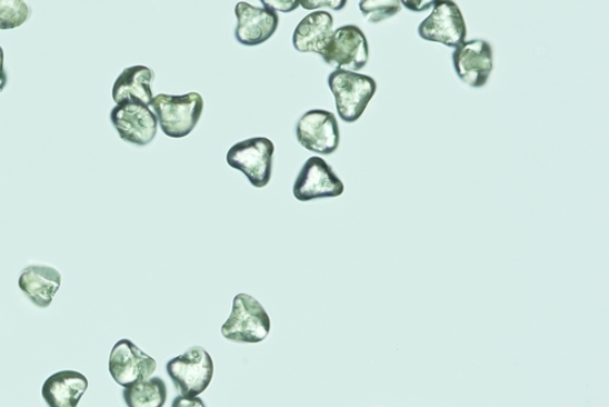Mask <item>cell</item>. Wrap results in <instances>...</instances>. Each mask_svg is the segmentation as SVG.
<instances>
[{
  "label": "cell",
  "mask_w": 609,
  "mask_h": 407,
  "mask_svg": "<svg viewBox=\"0 0 609 407\" xmlns=\"http://www.w3.org/2000/svg\"><path fill=\"white\" fill-rule=\"evenodd\" d=\"M271 327L263 305L257 298L240 292L233 299L231 315L222 325L221 335L240 345H258L269 337Z\"/></svg>",
  "instance_id": "cell-1"
},
{
  "label": "cell",
  "mask_w": 609,
  "mask_h": 407,
  "mask_svg": "<svg viewBox=\"0 0 609 407\" xmlns=\"http://www.w3.org/2000/svg\"><path fill=\"white\" fill-rule=\"evenodd\" d=\"M150 109L156 113L164 135L184 138L196 129L204 111V99L197 92L183 96L159 95L152 98Z\"/></svg>",
  "instance_id": "cell-2"
},
{
  "label": "cell",
  "mask_w": 609,
  "mask_h": 407,
  "mask_svg": "<svg viewBox=\"0 0 609 407\" xmlns=\"http://www.w3.org/2000/svg\"><path fill=\"white\" fill-rule=\"evenodd\" d=\"M328 86L335 95L338 116L349 123L357 122L363 116L377 92V83L371 76L346 70L329 75Z\"/></svg>",
  "instance_id": "cell-3"
},
{
  "label": "cell",
  "mask_w": 609,
  "mask_h": 407,
  "mask_svg": "<svg viewBox=\"0 0 609 407\" xmlns=\"http://www.w3.org/2000/svg\"><path fill=\"white\" fill-rule=\"evenodd\" d=\"M167 371L182 397L196 398L209 388L214 375V364L204 348L192 347L171 359Z\"/></svg>",
  "instance_id": "cell-4"
},
{
  "label": "cell",
  "mask_w": 609,
  "mask_h": 407,
  "mask_svg": "<svg viewBox=\"0 0 609 407\" xmlns=\"http://www.w3.org/2000/svg\"><path fill=\"white\" fill-rule=\"evenodd\" d=\"M274 145L269 138L256 137L234 145L227 152V163L243 172L250 185L263 188L271 181Z\"/></svg>",
  "instance_id": "cell-5"
},
{
  "label": "cell",
  "mask_w": 609,
  "mask_h": 407,
  "mask_svg": "<svg viewBox=\"0 0 609 407\" xmlns=\"http://www.w3.org/2000/svg\"><path fill=\"white\" fill-rule=\"evenodd\" d=\"M110 120L127 143L144 147L158 135V119L150 107L139 100H124L111 110Z\"/></svg>",
  "instance_id": "cell-6"
},
{
  "label": "cell",
  "mask_w": 609,
  "mask_h": 407,
  "mask_svg": "<svg viewBox=\"0 0 609 407\" xmlns=\"http://www.w3.org/2000/svg\"><path fill=\"white\" fill-rule=\"evenodd\" d=\"M320 57L337 70L358 72L370 59V47L360 28L347 24L333 32Z\"/></svg>",
  "instance_id": "cell-7"
},
{
  "label": "cell",
  "mask_w": 609,
  "mask_h": 407,
  "mask_svg": "<svg viewBox=\"0 0 609 407\" xmlns=\"http://www.w3.org/2000/svg\"><path fill=\"white\" fill-rule=\"evenodd\" d=\"M298 142L316 155L331 156L340 145L339 125L332 112L315 109L303 113L297 125Z\"/></svg>",
  "instance_id": "cell-8"
},
{
  "label": "cell",
  "mask_w": 609,
  "mask_h": 407,
  "mask_svg": "<svg viewBox=\"0 0 609 407\" xmlns=\"http://www.w3.org/2000/svg\"><path fill=\"white\" fill-rule=\"evenodd\" d=\"M425 41L457 48L466 42L467 24L455 2H436L433 12L418 28Z\"/></svg>",
  "instance_id": "cell-9"
},
{
  "label": "cell",
  "mask_w": 609,
  "mask_h": 407,
  "mask_svg": "<svg viewBox=\"0 0 609 407\" xmlns=\"http://www.w3.org/2000/svg\"><path fill=\"white\" fill-rule=\"evenodd\" d=\"M157 368L156 359L139 349L130 339L119 340L111 349L109 373L123 388L152 377Z\"/></svg>",
  "instance_id": "cell-10"
},
{
  "label": "cell",
  "mask_w": 609,
  "mask_h": 407,
  "mask_svg": "<svg viewBox=\"0 0 609 407\" xmlns=\"http://www.w3.org/2000/svg\"><path fill=\"white\" fill-rule=\"evenodd\" d=\"M346 187L333 169L320 157L304 162L293 187L297 200L308 202L321 198H337L345 193Z\"/></svg>",
  "instance_id": "cell-11"
},
{
  "label": "cell",
  "mask_w": 609,
  "mask_h": 407,
  "mask_svg": "<svg viewBox=\"0 0 609 407\" xmlns=\"http://www.w3.org/2000/svg\"><path fill=\"white\" fill-rule=\"evenodd\" d=\"M452 62L462 82L472 88L485 87L493 69L491 44L485 40L466 41L455 49Z\"/></svg>",
  "instance_id": "cell-12"
},
{
  "label": "cell",
  "mask_w": 609,
  "mask_h": 407,
  "mask_svg": "<svg viewBox=\"0 0 609 407\" xmlns=\"http://www.w3.org/2000/svg\"><path fill=\"white\" fill-rule=\"evenodd\" d=\"M238 20L236 38L240 44L257 47L268 42L279 24L277 12L268 8L252 7L246 2L236 6Z\"/></svg>",
  "instance_id": "cell-13"
},
{
  "label": "cell",
  "mask_w": 609,
  "mask_h": 407,
  "mask_svg": "<svg viewBox=\"0 0 609 407\" xmlns=\"http://www.w3.org/2000/svg\"><path fill=\"white\" fill-rule=\"evenodd\" d=\"M60 286L61 275L50 266H29L19 277V287L23 295L41 309L52 305Z\"/></svg>",
  "instance_id": "cell-14"
},
{
  "label": "cell",
  "mask_w": 609,
  "mask_h": 407,
  "mask_svg": "<svg viewBox=\"0 0 609 407\" xmlns=\"http://www.w3.org/2000/svg\"><path fill=\"white\" fill-rule=\"evenodd\" d=\"M335 20L327 11H313L304 17L293 33V46L300 53L321 56L333 34Z\"/></svg>",
  "instance_id": "cell-15"
},
{
  "label": "cell",
  "mask_w": 609,
  "mask_h": 407,
  "mask_svg": "<svg viewBox=\"0 0 609 407\" xmlns=\"http://www.w3.org/2000/svg\"><path fill=\"white\" fill-rule=\"evenodd\" d=\"M88 389V379L78 371H60L50 376L42 387L49 407H78Z\"/></svg>",
  "instance_id": "cell-16"
},
{
  "label": "cell",
  "mask_w": 609,
  "mask_h": 407,
  "mask_svg": "<svg viewBox=\"0 0 609 407\" xmlns=\"http://www.w3.org/2000/svg\"><path fill=\"white\" fill-rule=\"evenodd\" d=\"M156 75L151 69L136 66L124 69L112 87V99L117 106L124 100H139L150 107L152 98L151 82Z\"/></svg>",
  "instance_id": "cell-17"
},
{
  "label": "cell",
  "mask_w": 609,
  "mask_h": 407,
  "mask_svg": "<svg viewBox=\"0 0 609 407\" xmlns=\"http://www.w3.org/2000/svg\"><path fill=\"white\" fill-rule=\"evenodd\" d=\"M127 407H163L168 400V387L160 377L137 381L123 389Z\"/></svg>",
  "instance_id": "cell-18"
},
{
  "label": "cell",
  "mask_w": 609,
  "mask_h": 407,
  "mask_svg": "<svg viewBox=\"0 0 609 407\" xmlns=\"http://www.w3.org/2000/svg\"><path fill=\"white\" fill-rule=\"evenodd\" d=\"M31 17V8L22 0H0V30L22 27Z\"/></svg>",
  "instance_id": "cell-19"
},
{
  "label": "cell",
  "mask_w": 609,
  "mask_h": 407,
  "mask_svg": "<svg viewBox=\"0 0 609 407\" xmlns=\"http://www.w3.org/2000/svg\"><path fill=\"white\" fill-rule=\"evenodd\" d=\"M402 9L400 0H365L360 3V10L365 18L378 23L396 17Z\"/></svg>",
  "instance_id": "cell-20"
},
{
  "label": "cell",
  "mask_w": 609,
  "mask_h": 407,
  "mask_svg": "<svg viewBox=\"0 0 609 407\" xmlns=\"http://www.w3.org/2000/svg\"><path fill=\"white\" fill-rule=\"evenodd\" d=\"M300 6L307 10L328 8L339 11L345 9L347 6V0H303V2H300Z\"/></svg>",
  "instance_id": "cell-21"
},
{
  "label": "cell",
  "mask_w": 609,
  "mask_h": 407,
  "mask_svg": "<svg viewBox=\"0 0 609 407\" xmlns=\"http://www.w3.org/2000/svg\"><path fill=\"white\" fill-rule=\"evenodd\" d=\"M261 4L274 12H290L300 7V3L296 0H272V2L271 0H261Z\"/></svg>",
  "instance_id": "cell-22"
},
{
  "label": "cell",
  "mask_w": 609,
  "mask_h": 407,
  "mask_svg": "<svg viewBox=\"0 0 609 407\" xmlns=\"http://www.w3.org/2000/svg\"><path fill=\"white\" fill-rule=\"evenodd\" d=\"M402 6L415 12L427 11L433 8L436 2L433 0H411V2H401Z\"/></svg>",
  "instance_id": "cell-23"
},
{
  "label": "cell",
  "mask_w": 609,
  "mask_h": 407,
  "mask_svg": "<svg viewBox=\"0 0 609 407\" xmlns=\"http://www.w3.org/2000/svg\"><path fill=\"white\" fill-rule=\"evenodd\" d=\"M171 407H207V405L199 397L186 398L180 396L172 401Z\"/></svg>",
  "instance_id": "cell-24"
},
{
  "label": "cell",
  "mask_w": 609,
  "mask_h": 407,
  "mask_svg": "<svg viewBox=\"0 0 609 407\" xmlns=\"http://www.w3.org/2000/svg\"><path fill=\"white\" fill-rule=\"evenodd\" d=\"M7 85L8 76L4 70V50L2 47H0V93L4 91Z\"/></svg>",
  "instance_id": "cell-25"
}]
</instances>
